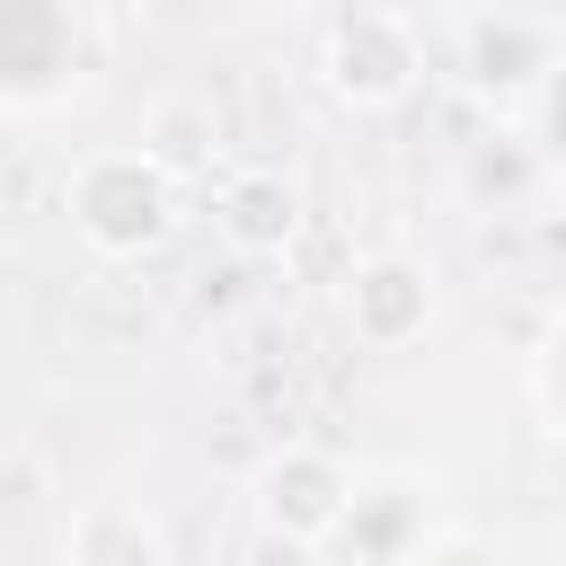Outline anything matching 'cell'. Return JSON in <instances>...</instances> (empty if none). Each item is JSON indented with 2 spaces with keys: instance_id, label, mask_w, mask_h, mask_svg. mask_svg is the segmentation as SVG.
<instances>
[{
  "instance_id": "obj_4",
  "label": "cell",
  "mask_w": 566,
  "mask_h": 566,
  "mask_svg": "<svg viewBox=\"0 0 566 566\" xmlns=\"http://www.w3.org/2000/svg\"><path fill=\"white\" fill-rule=\"evenodd\" d=\"M354 486H363V469H354L345 451H327V442H283V451L256 460L248 513H256V531L283 539V548H327L336 522H345V504H354Z\"/></svg>"
},
{
  "instance_id": "obj_9",
  "label": "cell",
  "mask_w": 566,
  "mask_h": 566,
  "mask_svg": "<svg viewBox=\"0 0 566 566\" xmlns=\"http://www.w3.org/2000/svg\"><path fill=\"white\" fill-rule=\"evenodd\" d=\"M62 566H168V531L150 504H80L62 531Z\"/></svg>"
},
{
  "instance_id": "obj_10",
  "label": "cell",
  "mask_w": 566,
  "mask_h": 566,
  "mask_svg": "<svg viewBox=\"0 0 566 566\" xmlns=\"http://www.w3.org/2000/svg\"><path fill=\"white\" fill-rule=\"evenodd\" d=\"M522 150H531L548 177H566V71L531 97V115H522Z\"/></svg>"
},
{
  "instance_id": "obj_5",
  "label": "cell",
  "mask_w": 566,
  "mask_h": 566,
  "mask_svg": "<svg viewBox=\"0 0 566 566\" xmlns=\"http://www.w3.org/2000/svg\"><path fill=\"white\" fill-rule=\"evenodd\" d=\"M433 539H442V486L424 469H363V486L318 557L327 566H424Z\"/></svg>"
},
{
  "instance_id": "obj_1",
  "label": "cell",
  "mask_w": 566,
  "mask_h": 566,
  "mask_svg": "<svg viewBox=\"0 0 566 566\" xmlns=\"http://www.w3.org/2000/svg\"><path fill=\"white\" fill-rule=\"evenodd\" d=\"M62 221H71V239H80L97 265H142V256H159L168 230H177V177H168L142 142L80 150L71 177H62Z\"/></svg>"
},
{
  "instance_id": "obj_3",
  "label": "cell",
  "mask_w": 566,
  "mask_h": 566,
  "mask_svg": "<svg viewBox=\"0 0 566 566\" xmlns=\"http://www.w3.org/2000/svg\"><path fill=\"white\" fill-rule=\"evenodd\" d=\"M566 71V27L539 9H469L451 18V80L495 106V115H531V97Z\"/></svg>"
},
{
  "instance_id": "obj_7",
  "label": "cell",
  "mask_w": 566,
  "mask_h": 566,
  "mask_svg": "<svg viewBox=\"0 0 566 566\" xmlns=\"http://www.w3.org/2000/svg\"><path fill=\"white\" fill-rule=\"evenodd\" d=\"M88 80V27L53 0H0V115L62 106Z\"/></svg>"
},
{
  "instance_id": "obj_8",
  "label": "cell",
  "mask_w": 566,
  "mask_h": 566,
  "mask_svg": "<svg viewBox=\"0 0 566 566\" xmlns=\"http://www.w3.org/2000/svg\"><path fill=\"white\" fill-rule=\"evenodd\" d=\"M301 221H310V203H301V186H292L283 168H265V159L221 168V186H212V239H221L239 265L292 256V248H301Z\"/></svg>"
},
{
  "instance_id": "obj_6",
  "label": "cell",
  "mask_w": 566,
  "mask_h": 566,
  "mask_svg": "<svg viewBox=\"0 0 566 566\" xmlns=\"http://www.w3.org/2000/svg\"><path fill=\"white\" fill-rule=\"evenodd\" d=\"M336 318H345V336H354L363 354H407V345L433 336V318H442V283H433L424 256H407V248H371V256L345 265V283H336Z\"/></svg>"
},
{
  "instance_id": "obj_12",
  "label": "cell",
  "mask_w": 566,
  "mask_h": 566,
  "mask_svg": "<svg viewBox=\"0 0 566 566\" xmlns=\"http://www.w3.org/2000/svg\"><path fill=\"white\" fill-rule=\"evenodd\" d=\"M548 345H566V283L548 292Z\"/></svg>"
},
{
  "instance_id": "obj_2",
  "label": "cell",
  "mask_w": 566,
  "mask_h": 566,
  "mask_svg": "<svg viewBox=\"0 0 566 566\" xmlns=\"http://www.w3.org/2000/svg\"><path fill=\"white\" fill-rule=\"evenodd\" d=\"M310 71H318V88L336 106L389 115L424 80V18H407V9H336L318 27V62Z\"/></svg>"
},
{
  "instance_id": "obj_11",
  "label": "cell",
  "mask_w": 566,
  "mask_h": 566,
  "mask_svg": "<svg viewBox=\"0 0 566 566\" xmlns=\"http://www.w3.org/2000/svg\"><path fill=\"white\" fill-rule=\"evenodd\" d=\"M531 407L548 433H566V345H539L531 354Z\"/></svg>"
}]
</instances>
